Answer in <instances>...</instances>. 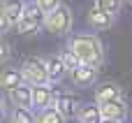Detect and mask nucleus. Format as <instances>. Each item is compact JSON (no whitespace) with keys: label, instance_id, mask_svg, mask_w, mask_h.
<instances>
[{"label":"nucleus","instance_id":"8","mask_svg":"<svg viewBox=\"0 0 132 123\" xmlns=\"http://www.w3.org/2000/svg\"><path fill=\"white\" fill-rule=\"evenodd\" d=\"M79 123H102L104 121V114H102V105L100 102H81L79 109H77V116Z\"/></svg>","mask_w":132,"mask_h":123},{"label":"nucleus","instance_id":"13","mask_svg":"<svg viewBox=\"0 0 132 123\" xmlns=\"http://www.w3.org/2000/svg\"><path fill=\"white\" fill-rule=\"evenodd\" d=\"M102 114H104V119H118V121H125L128 114H130L128 100L121 95V98H116V100L104 102V105H102Z\"/></svg>","mask_w":132,"mask_h":123},{"label":"nucleus","instance_id":"3","mask_svg":"<svg viewBox=\"0 0 132 123\" xmlns=\"http://www.w3.org/2000/svg\"><path fill=\"white\" fill-rule=\"evenodd\" d=\"M21 72H23V79H26L30 86L51 84L46 58H39V56H28V58H23V63H21Z\"/></svg>","mask_w":132,"mask_h":123},{"label":"nucleus","instance_id":"19","mask_svg":"<svg viewBox=\"0 0 132 123\" xmlns=\"http://www.w3.org/2000/svg\"><path fill=\"white\" fill-rule=\"evenodd\" d=\"M58 53L63 56V60H65L67 70H70V74H72L77 67H81V65H84V63H81V58H79V56H77V53H74L70 47H65V49H63V51H58Z\"/></svg>","mask_w":132,"mask_h":123},{"label":"nucleus","instance_id":"6","mask_svg":"<svg viewBox=\"0 0 132 123\" xmlns=\"http://www.w3.org/2000/svg\"><path fill=\"white\" fill-rule=\"evenodd\" d=\"M97 74H100V67H95V65H81V67H77L70 74V79L79 88H93V86H97Z\"/></svg>","mask_w":132,"mask_h":123},{"label":"nucleus","instance_id":"20","mask_svg":"<svg viewBox=\"0 0 132 123\" xmlns=\"http://www.w3.org/2000/svg\"><path fill=\"white\" fill-rule=\"evenodd\" d=\"M37 5H39V7L49 14V12H53L58 5H63V0H37Z\"/></svg>","mask_w":132,"mask_h":123},{"label":"nucleus","instance_id":"14","mask_svg":"<svg viewBox=\"0 0 132 123\" xmlns=\"http://www.w3.org/2000/svg\"><path fill=\"white\" fill-rule=\"evenodd\" d=\"M46 65H49L51 84H58V81H63V79L70 74V70H67V65H65V60H63L60 53H51V56H46Z\"/></svg>","mask_w":132,"mask_h":123},{"label":"nucleus","instance_id":"11","mask_svg":"<svg viewBox=\"0 0 132 123\" xmlns=\"http://www.w3.org/2000/svg\"><path fill=\"white\" fill-rule=\"evenodd\" d=\"M53 98H56V91L51 88V84L32 86V107H35V112L51 107V105H53Z\"/></svg>","mask_w":132,"mask_h":123},{"label":"nucleus","instance_id":"7","mask_svg":"<svg viewBox=\"0 0 132 123\" xmlns=\"http://www.w3.org/2000/svg\"><path fill=\"white\" fill-rule=\"evenodd\" d=\"M86 23H88V28H93V30H109V28L116 23V16L93 5L90 12L86 14Z\"/></svg>","mask_w":132,"mask_h":123},{"label":"nucleus","instance_id":"21","mask_svg":"<svg viewBox=\"0 0 132 123\" xmlns=\"http://www.w3.org/2000/svg\"><path fill=\"white\" fill-rule=\"evenodd\" d=\"M9 56H12V47H9V42H2V51H0V60H2V63L7 65Z\"/></svg>","mask_w":132,"mask_h":123},{"label":"nucleus","instance_id":"17","mask_svg":"<svg viewBox=\"0 0 132 123\" xmlns=\"http://www.w3.org/2000/svg\"><path fill=\"white\" fill-rule=\"evenodd\" d=\"M37 123H67V116L56 105H51V107L37 112Z\"/></svg>","mask_w":132,"mask_h":123},{"label":"nucleus","instance_id":"16","mask_svg":"<svg viewBox=\"0 0 132 123\" xmlns=\"http://www.w3.org/2000/svg\"><path fill=\"white\" fill-rule=\"evenodd\" d=\"M7 123H37V112L32 107H12Z\"/></svg>","mask_w":132,"mask_h":123},{"label":"nucleus","instance_id":"18","mask_svg":"<svg viewBox=\"0 0 132 123\" xmlns=\"http://www.w3.org/2000/svg\"><path fill=\"white\" fill-rule=\"evenodd\" d=\"M93 5H95V7H100V9H104V12H109V14H114V16L118 19V16H121V12H123L125 0H93Z\"/></svg>","mask_w":132,"mask_h":123},{"label":"nucleus","instance_id":"22","mask_svg":"<svg viewBox=\"0 0 132 123\" xmlns=\"http://www.w3.org/2000/svg\"><path fill=\"white\" fill-rule=\"evenodd\" d=\"M102 123H125V121H118V119H104Z\"/></svg>","mask_w":132,"mask_h":123},{"label":"nucleus","instance_id":"4","mask_svg":"<svg viewBox=\"0 0 132 123\" xmlns=\"http://www.w3.org/2000/svg\"><path fill=\"white\" fill-rule=\"evenodd\" d=\"M44 19H46V12L37 5V0H30V2H26V9L21 14V21L16 26V33H21V35L37 33L39 28H44Z\"/></svg>","mask_w":132,"mask_h":123},{"label":"nucleus","instance_id":"15","mask_svg":"<svg viewBox=\"0 0 132 123\" xmlns=\"http://www.w3.org/2000/svg\"><path fill=\"white\" fill-rule=\"evenodd\" d=\"M23 81H26V79H23L21 67H5V70L0 72V88H2L5 93H9L12 88L21 86Z\"/></svg>","mask_w":132,"mask_h":123},{"label":"nucleus","instance_id":"2","mask_svg":"<svg viewBox=\"0 0 132 123\" xmlns=\"http://www.w3.org/2000/svg\"><path fill=\"white\" fill-rule=\"evenodd\" d=\"M72 26H74V12H72L65 2L58 5L53 12H49L46 19H44V30L51 33V35H56V37H65V35H70Z\"/></svg>","mask_w":132,"mask_h":123},{"label":"nucleus","instance_id":"12","mask_svg":"<svg viewBox=\"0 0 132 123\" xmlns=\"http://www.w3.org/2000/svg\"><path fill=\"white\" fill-rule=\"evenodd\" d=\"M53 105L67 116V119H72V116H77V109H79V100L74 98V93H70V91H56V98H53Z\"/></svg>","mask_w":132,"mask_h":123},{"label":"nucleus","instance_id":"9","mask_svg":"<svg viewBox=\"0 0 132 123\" xmlns=\"http://www.w3.org/2000/svg\"><path fill=\"white\" fill-rule=\"evenodd\" d=\"M121 95H123V88H121L116 81H102V84H97L95 91H93V100L100 102V105H104V102H109V100H116V98H121Z\"/></svg>","mask_w":132,"mask_h":123},{"label":"nucleus","instance_id":"10","mask_svg":"<svg viewBox=\"0 0 132 123\" xmlns=\"http://www.w3.org/2000/svg\"><path fill=\"white\" fill-rule=\"evenodd\" d=\"M7 98H9V105H12V107H32V86H30L28 81H23L21 86L12 88V91L7 93ZM32 109H35V107H32Z\"/></svg>","mask_w":132,"mask_h":123},{"label":"nucleus","instance_id":"23","mask_svg":"<svg viewBox=\"0 0 132 123\" xmlns=\"http://www.w3.org/2000/svg\"><path fill=\"white\" fill-rule=\"evenodd\" d=\"M125 2H128V5H132V0H125Z\"/></svg>","mask_w":132,"mask_h":123},{"label":"nucleus","instance_id":"5","mask_svg":"<svg viewBox=\"0 0 132 123\" xmlns=\"http://www.w3.org/2000/svg\"><path fill=\"white\" fill-rule=\"evenodd\" d=\"M26 9V0H2L0 5V30L9 33L19 26L21 14Z\"/></svg>","mask_w":132,"mask_h":123},{"label":"nucleus","instance_id":"1","mask_svg":"<svg viewBox=\"0 0 132 123\" xmlns=\"http://www.w3.org/2000/svg\"><path fill=\"white\" fill-rule=\"evenodd\" d=\"M67 47L81 58L84 65H95L102 67L104 65V42L97 37V33H77L67 40Z\"/></svg>","mask_w":132,"mask_h":123}]
</instances>
